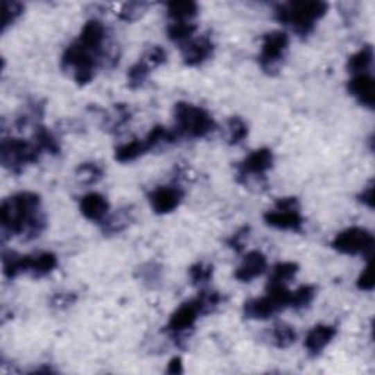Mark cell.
Here are the masks:
<instances>
[{"instance_id": "1", "label": "cell", "mask_w": 375, "mask_h": 375, "mask_svg": "<svg viewBox=\"0 0 375 375\" xmlns=\"http://www.w3.org/2000/svg\"><path fill=\"white\" fill-rule=\"evenodd\" d=\"M0 223L3 236H21L31 241L40 236L47 226L42 200L35 192H19L2 201Z\"/></svg>"}, {"instance_id": "2", "label": "cell", "mask_w": 375, "mask_h": 375, "mask_svg": "<svg viewBox=\"0 0 375 375\" xmlns=\"http://www.w3.org/2000/svg\"><path fill=\"white\" fill-rule=\"evenodd\" d=\"M329 5L321 0H296L277 5L274 9V18L289 27L301 37L311 34L315 24L327 14Z\"/></svg>"}, {"instance_id": "3", "label": "cell", "mask_w": 375, "mask_h": 375, "mask_svg": "<svg viewBox=\"0 0 375 375\" xmlns=\"http://www.w3.org/2000/svg\"><path fill=\"white\" fill-rule=\"evenodd\" d=\"M103 59H105V56L96 53V51L87 49L78 40H75L63 51L60 68L78 85H87L94 80L96 71Z\"/></svg>"}, {"instance_id": "4", "label": "cell", "mask_w": 375, "mask_h": 375, "mask_svg": "<svg viewBox=\"0 0 375 375\" xmlns=\"http://www.w3.org/2000/svg\"><path fill=\"white\" fill-rule=\"evenodd\" d=\"M175 129L180 138H204L216 131V122L213 116L205 109L180 101L175 106Z\"/></svg>"}, {"instance_id": "5", "label": "cell", "mask_w": 375, "mask_h": 375, "mask_svg": "<svg viewBox=\"0 0 375 375\" xmlns=\"http://www.w3.org/2000/svg\"><path fill=\"white\" fill-rule=\"evenodd\" d=\"M175 142H177V138L173 129H167L160 125L154 126L146 138L134 139L131 142H126V144L116 147L114 160L119 163H131L151 150H156L160 146L166 144H175Z\"/></svg>"}, {"instance_id": "6", "label": "cell", "mask_w": 375, "mask_h": 375, "mask_svg": "<svg viewBox=\"0 0 375 375\" xmlns=\"http://www.w3.org/2000/svg\"><path fill=\"white\" fill-rule=\"evenodd\" d=\"M43 151L34 141L21 138H3L0 144V162L5 169L19 175L28 164H34L40 159Z\"/></svg>"}, {"instance_id": "7", "label": "cell", "mask_w": 375, "mask_h": 375, "mask_svg": "<svg viewBox=\"0 0 375 375\" xmlns=\"http://www.w3.org/2000/svg\"><path fill=\"white\" fill-rule=\"evenodd\" d=\"M264 222L279 230L302 232L305 220L299 211V201L295 197L277 200L274 209L264 213Z\"/></svg>"}, {"instance_id": "8", "label": "cell", "mask_w": 375, "mask_h": 375, "mask_svg": "<svg viewBox=\"0 0 375 375\" xmlns=\"http://www.w3.org/2000/svg\"><path fill=\"white\" fill-rule=\"evenodd\" d=\"M289 47V35L283 31H270L263 37L261 53L258 63L267 75H276L286 58Z\"/></svg>"}, {"instance_id": "9", "label": "cell", "mask_w": 375, "mask_h": 375, "mask_svg": "<svg viewBox=\"0 0 375 375\" xmlns=\"http://www.w3.org/2000/svg\"><path fill=\"white\" fill-rule=\"evenodd\" d=\"M331 248L346 255H364L371 258L374 251V236L364 227H349L335 235Z\"/></svg>"}, {"instance_id": "10", "label": "cell", "mask_w": 375, "mask_h": 375, "mask_svg": "<svg viewBox=\"0 0 375 375\" xmlns=\"http://www.w3.org/2000/svg\"><path fill=\"white\" fill-rule=\"evenodd\" d=\"M273 152L270 148H260L252 151L250 156L238 166V180L247 185L248 180L264 177L265 172L273 167Z\"/></svg>"}, {"instance_id": "11", "label": "cell", "mask_w": 375, "mask_h": 375, "mask_svg": "<svg viewBox=\"0 0 375 375\" xmlns=\"http://www.w3.org/2000/svg\"><path fill=\"white\" fill-rule=\"evenodd\" d=\"M200 315H202V309L198 299L195 297V299L184 302L176 309V311L172 314L169 322H167L166 329L173 335L184 334L188 330L193 329Z\"/></svg>"}, {"instance_id": "12", "label": "cell", "mask_w": 375, "mask_h": 375, "mask_svg": "<svg viewBox=\"0 0 375 375\" xmlns=\"http://www.w3.org/2000/svg\"><path fill=\"white\" fill-rule=\"evenodd\" d=\"M185 197L184 189L179 185H163L150 193L151 209L156 214H169L175 211Z\"/></svg>"}, {"instance_id": "13", "label": "cell", "mask_w": 375, "mask_h": 375, "mask_svg": "<svg viewBox=\"0 0 375 375\" xmlns=\"http://www.w3.org/2000/svg\"><path fill=\"white\" fill-rule=\"evenodd\" d=\"M214 44L209 35H201L182 44V59L186 67H200L213 56Z\"/></svg>"}, {"instance_id": "14", "label": "cell", "mask_w": 375, "mask_h": 375, "mask_svg": "<svg viewBox=\"0 0 375 375\" xmlns=\"http://www.w3.org/2000/svg\"><path fill=\"white\" fill-rule=\"evenodd\" d=\"M106 37H107V30L105 27V24L98 19H89L82 27L81 34L78 37V42L84 44L87 49L107 58L106 47H105Z\"/></svg>"}, {"instance_id": "15", "label": "cell", "mask_w": 375, "mask_h": 375, "mask_svg": "<svg viewBox=\"0 0 375 375\" xmlns=\"http://www.w3.org/2000/svg\"><path fill=\"white\" fill-rule=\"evenodd\" d=\"M347 91L356 98L360 106L374 109L375 105V81L369 73L354 75L347 82Z\"/></svg>"}, {"instance_id": "16", "label": "cell", "mask_w": 375, "mask_h": 375, "mask_svg": "<svg viewBox=\"0 0 375 375\" xmlns=\"http://www.w3.org/2000/svg\"><path fill=\"white\" fill-rule=\"evenodd\" d=\"M267 270V258L260 251H251L245 255L242 264L235 271V279L241 283H250L260 277Z\"/></svg>"}, {"instance_id": "17", "label": "cell", "mask_w": 375, "mask_h": 375, "mask_svg": "<svg viewBox=\"0 0 375 375\" xmlns=\"http://www.w3.org/2000/svg\"><path fill=\"white\" fill-rule=\"evenodd\" d=\"M338 334V329L327 324H318L308 331L305 338V349L311 356H318L331 343Z\"/></svg>"}, {"instance_id": "18", "label": "cell", "mask_w": 375, "mask_h": 375, "mask_svg": "<svg viewBox=\"0 0 375 375\" xmlns=\"http://www.w3.org/2000/svg\"><path fill=\"white\" fill-rule=\"evenodd\" d=\"M283 311L281 306L270 295L254 297L243 304V315L250 320H267Z\"/></svg>"}, {"instance_id": "19", "label": "cell", "mask_w": 375, "mask_h": 375, "mask_svg": "<svg viewBox=\"0 0 375 375\" xmlns=\"http://www.w3.org/2000/svg\"><path fill=\"white\" fill-rule=\"evenodd\" d=\"M81 214L89 222H103L109 213V202L101 193L91 192L82 197L80 202Z\"/></svg>"}, {"instance_id": "20", "label": "cell", "mask_w": 375, "mask_h": 375, "mask_svg": "<svg viewBox=\"0 0 375 375\" xmlns=\"http://www.w3.org/2000/svg\"><path fill=\"white\" fill-rule=\"evenodd\" d=\"M134 207H123V209L118 210L114 214L106 217L103 220V232L105 235H116L123 232L129 225L134 222Z\"/></svg>"}, {"instance_id": "21", "label": "cell", "mask_w": 375, "mask_h": 375, "mask_svg": "<svg viewBox=\"0 0 375 375\" xmlns=\"http://www.w3.org/2000/svg\"><path fill=\"white\" fill-rule=\"evenodd\" d=\"M167 17L172 22H192V19L198 15L200 8L192 0H175L166 5Z\"/></svg>"}, {"instance_id": "22", "label": "cell", "mask_w": 375, "mask_h": 375, "mask_svg": "<svg viewBox=\"0 0 375 375\" xmlns=\"http://www.w3.org/2000/svg\"><path fill=\"white\" fill-rule=\"evenodd\" d=\"M58 267V256L53 252H40L30 255L28 274L35 279L44 277Z\"/></svg>"}, {"instance_id": "23", "label": "cell", "mask_w": 375, "mask_h": 375, "mask_svg": "<svg viewBox=\"0 0 375 375\" xmlns=\"http://www.w3.org/2000/svg\"><path fill=\"white\" fill-rule=\"evenodd\" d=\"M3 274L6 279H15L22 273H28L30 255H19L17 252H3Z\"/></svg>"}, {"instance_id": "24", "label": "cell", "mask_w": 375, "mask_h": 375, "mask_svg": "<svg viewBox=\"0 0 375 375\" xmlns=\"http://www.w3.org/2000/svg\"><path fill=\"white\" fill-rule=\"evenodd\" d=\"M374 60V49L371 44H365L355 55L347 59V71L352 75L368 73Z\"/></svg>"}, {"instance_id": "25", "label": "cell", "mask_w": 375, "mask_h": 375, "mask_svg": "<svg viewBox=\"0 0 375 375\" xmlns=\"http://www.w3.org/2000/svg\"><path fill=\"white\" fill-rule=\"evenodd\" d=\"M34 142L38 146L42 151H46L51 156H58L60 152V144L55 134L49 131V129L43 125H35L34 129Z\"/></svg>"}, {"instance_id": "26", "label": "cell", "mask_w": 375, "mask_h": 375, "mask_svg": "<svg viewBox=\"0 0 375 375\" xmlns=\"http://www.w3.org/2000/svg\"><path fill=\"white\" fill-rule=\"evenodd\" d=\"M297 271H299V265L296 263H277L271 270L267 284H283V286H288V283L297 274Z\"/></svg>"}, {"instance_id": "27", "label": "cell", "mask_w": 375, "mask_h": 375, "mask_svg": "<svg viewBox=\"0 0 375 375\" xmlns=\"http://www.w3.org/2000/svg\"><path fill=\"white\" fill-rule=\"evenodd\" d=\"M195 31L197 25L193 22H172L167 27V37L175 43L185 44L192 40V35Z\"/></svg>"}, {"instance_id": "28", "label": "cell", "mask_w": 375, "mask_h": 375, "mask_svg": "<svg viewBox=\"0 0 375 375\" xmlns=\"http://www.w3.org/2000/svg\"><path fill=\"white\" fill-rule=\"evenodd\" d=\"M150 72H151V67L147 63V60L139 59L128 71V87L132 88V89L141 88L148 80Z\"/></svg>"}, {"instance_id": "29", "label": "cell", "mask_w": 375, "mask_h": 375, "mask_svg": "<svg viewBox=\"0 0 375 375\" xmlns=\"http://www.w3.org/2000/svg\"><path fill=\"white\" fill-rule=\"evenodd\" d=\"M75 176L82 185H94L103 177V169L94 162H87L76 167Z\"/></svg>"}, {"instance_id": "30", "label": "cell", "mask_w": 375, "mask_h": 375, "mask_svg": "<svg viewBox=\"0 0 375 375\" xmlns=\"http://www.w3.org/2000/svg\"><path fill=\"white\" fill-rule=\"evenodd\" d=\"M248 125L239 116H234L227 121V142L229 146H238L248 137Z\"/></svg>"}, {"instance_id": "31", "label": "cell", "mask_w": 375, "mask_h": 375, "mask_svg": "<svg viewBox=\"0 0 375 375\" xmlns=\"http://www.w3.org/2000/svg\"><path fill=\"white\" fill-rule=\"evenodd\" d=\"M271 339H273L276 347L286 349L296 342V331L292 326L279 322V324L273 327V331H271Z\"/></svg>"}, {"instance_id": "32", "label": "cell", "mask_w": 375, "mask_h": 375, "mask_svg": "<svg viewBox=\"0 0 375 375\" xmlns=\"http://www.w3.org/2000/svg\"><path fill=\"white\" fill-rule=\"evenodd\" d=\"M315 295H317L315 286H313V284H304L299 289L292 292L290 308L296 309V311L308 308L315 299Z\"/></svg>"}, {"instance_id": "33", "label": "cell", "mask_w": 375, "mask_h": 375, "mask_svg": "<svg viewBox=\"0 0 375 375\" xmlns=\"http://www.w3.org/2000/svg\"><path fill=\"white\" fill-rule=\"evenodd\" d=\"M213 265L205 263H197L189 268V277L198 288H204L213 277Z\"/></svg>"}, {"instance_id": "34", "label": "cell", "mask_w": 375, "mask_h": 375, "mask_svg": "<svg viewBox=\"0 0 375 375\" xmlns=\"http://www.w3.org/2000/svg\"><path fill=\"white\" fill-rule=\"evenodd\" d=\"M24 5L15 0H5L3 2V17H2V31L5 33L8 27H10L22 14H24Z\"/></svg>"}, {"instance_id": "35", "label": "cell", "mask_w": 375, "mask_h": 375, "mask_svg": "<svg viewBox=\"0 0 375 375\" xmlns=\"http://www.w3.org/2000/svg\"><path fill=\"white\" fill-rule=\"evenodd\" d=\"M151 3L146 2H129L125 3L119 12V18L125 22H134L146 14Z\"/></svg>"}, {"instance_id": "36", "label": "cell", "mask_w": 375, "mask_h": 375, "mask_svg": "<svg viewBox=\"0 0 375 375\" xmlns=\"http://www.w3.org/2000/svg\"><path fill=\"white\" fill-rule=\"evenodd\" d=\"M197 299H198V302L201 305L202 315H205V314L213 313L214 309L220 305V302H222V296H220V293L216 292V290L202 289L200 292V295L197 296Z\"/></svg>"}, {"instance_id": "37", "label": "cell", "mask_w": 375, "mask_h": 375, "mask_svg": "<svg viewBox=\"0 0 375 375\" xmlns=\"http://www.w3.org/2000/svg\"><path fill=\"white\" fill-rule=\"evenodd\" d=\"M250 226H243L241 227L236 234L232 235L230 239H227V247L234 250L235 252H242L243 248H245V243H247L248 241V236H250Z\"/></svg>"}, {"instance_id": "38", "label": "cell", "mask_w": 375, "mask_h": 375, "mask_svg": "<svg viewBox=\"0 0 375 375\" xmlns=\"http://www.w3.org/2000/svg\"><path fill=\"white\" fill-rule=\"evenodd\" d=\"M142 59H146L151 68H157V67H160V64L166 63L167 53L162 46H152L147 50V53Z\"/></svg>"}, {"instance_id": "39", "label": "cell", "mask_w": 375, "mask_h": 375, "mask_svg": "<svg viewBox=\"0 0 375 375\" xmlns=\"http://www.w3.org/2000/svg\"><path fill=\"white\" fill-rule=\"evenodd\" d=\"M356 286H358V289L365 290V292H371L374 289V270H372L371 258H369L367 267L364 268V271H362V274L359 276V279L356 281Z\"/></svg>"}, {"instance_id": "40", "label": "cell", "mask_w": 375, "mask_h": 375, "mask_svg": "<svg viewBox=\"0 0 375 375\" xmlns=\"http://www.w3.org/2000/svg\"><path fill=\"white\" fill-rule=\"evenodd\" d=\"M141 277L144 281H156L160 279V270L156 264H147L141 270Z\"/></svg>"}, {"instance_id": "41", "label": "cell", "mask_w": 375, "mask_h": 375, "mask_svg": "<svg viewBox=\"0 0 375 375\" xmlns=\"http://www.w3.org/2000/svg\"><path fill=\"white\" fill-rule=\"evenodd\" d=\"M358 200L365 204L367 207H369V209H374V180H371V182L368 184V186H365L364 189H362V192L358 195Z\"/></svg>"}, {"instance_id": "42", "label": "cell", "mask_w": 375, "mask_h": 375, "mask_svg": "<svg viewBox=\"0 0 375 375\" xmlns=\"http://www.w3.org/2000/svg\"><path fill=\"white\" fill-rule=\"evenodd\" d=\"M73 299H75V297H73ZM73 299H71V295H67V293H59V295H56V296L53 297V301H51V305H56V306L62 308V306L71 305Z\"/></svg>"}, {"instance_id": "43", "label": "cell", "mask_w": 375, "mask_h": 375, "mask_svg": "<svg viewBox=\"0 0 375 375\" xmlns=\"http://www.w3.org/2000/svg\"><path fill=\"white\" fill-rule=\"evenodd\" d=\"M167 372L169 374H182L184 372V367H182V359H180L179 356L173 358L171 362H169V367H167Z\"/></svg>"}]
</instances>
